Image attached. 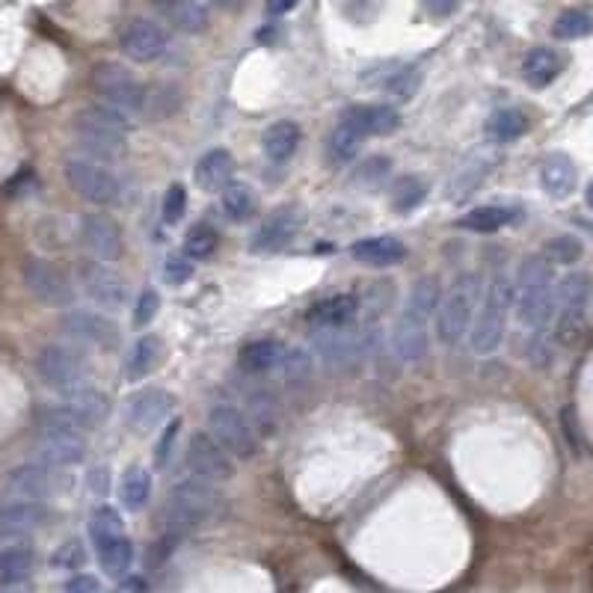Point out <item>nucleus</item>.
Instances as JSON below:
<instances>
[{
    "mask_svg": "<svg viewBox=\"0 0 593 593\" xmlns=\"http://www.w3.org/2000/svg\"><path fill=\"white\" fill-rule=\"evenodd\" d=\"M552 276L555 270L546 255H528L519 261L513 303H516V318L531 330H543L558 309Z\"/></svg>",
    "mask_w": 593,
    "mask_h": 593,
    "instance_id": "1",
    "label": "nucleus"
},
{
    "mask_svg": "<svg viewBox=\"0 0 593 593\" xmlns=\"http://www.w3.org/2000/svg\"><path fill=\"white\" fill-rule=\"evenodd\" d=\"M72 125L78 131L81 149L89 158H98V164L116 161V155H122L125 137L131 131L128 113H122L110 104H89L84 110H78Z\"/></svg>",
    "mask_w": 593,
    "mask_h": 593,
    "instance_id": "2",
    "label": "nucleus"
},
{
    "mask_svg": "<svg viewBox=\"0 0 593 593\" xmlns=\"http://www.w3.org/2000/svg\"><path fill=\"white\" fill-rule=\"evenodd\" d=\"M484 300V285L478 273H463L454 279V285L442 294L436 309V339L442 344H457L469 330L478 315V306Z\"/></svg>",
    "mask_w": 593,
    "mask_h": 593,
    "instance_id": "3",
    "label": "nucleus"
},
{
    "mask_svg": "<svg viewBox=\"0 0 593 593\" xmlns=\"http://www.w3.org/2000/svg\"><path fill=\"white\" fill-rule=\"evenodd\" d=\"M513 282L508 276H496L487 288H484V300L478 306V315L472 321V350L478 356H490L502 347L505 330H508V312L513 306Z\"/></svg>",
    "mask_w": 593,
    "mask_h": 593,
    "instance_id": "4",
    "label": "nucleus"
},
{
    "mask_svg": "<svg viewBox=\"0 0 593 593\" xmlns=\"http://www.w3.org/2000/svg\"><path fill=\"white\" fill-rule=\"evenodd\" d=\"M217 510V490L205 478H184L167 499V522L172 531H190L205 525Z\"/></svg>",
    "mask_w": 593,
    "mask_h": 593,
    "instance_id": "5",
    "label": "nucleus"
},
{
    "mask_svg": "<svg viewBox=\"0 0 593 593\" xmlns=\"http://www.w3.org/2000/svg\"><path fill=\"white\" fill-rule=\"evenodd\" d=\"M558 321H555V336L564 347H573L585 333V315L591 306L593 282L588 273H570L558 282Z\"/></svg>",
    "mask_w": 593,
    "mask_h": 593,
    "instance_id": "6",
    "label": "nucleus"
},
{
    "mask_svg": "<svg viewBox=\"0 0 593 593\" xmlns=\"http://www.w3.org/2000/svg\"><path fill=\"white\" fill-rule=\"evenodd\" d=\"M21 276H24V285L27 291L42 303V306H51V309H72L75 303V285L69 279V273L48 261V258H39V255H30L24 258L21 264Z\"/></svg>",
    "mask_w": 593,
    "mask_h": 593,
    "instance_id": "7",
    "label": "nucleus"
},
{
    "mask_svg": "<svg viewBox=\"0 0 593 593\" xmlns=\"http://www.w3.org/2000/svg\"><path fill=\"white\" fill-rule=\"evenodd\" d=\"M36 371L45 386L66 392L86 383V356L78 344H45L36 353Z\"/></svg>",
    "mask_w": 593,
    "mask_h": 593,
    "instance_id": "8",
    "label": "nucleus"
},
{
    "mask_svg": "<svg viewBox=\"0 0 593 593\" xmlns=\"http://www.w3.org/2000/svg\"><path fill=\"white\" fill-rule=\"evenodd\" d=\"M92 89L101 95L104 104L122 113H140L146 95V86L137 81V75L119 63H98L92 69Z\"/></svg>",
    "mask_w": 593,
    "mask_h": 593,
    "instance_id": "9",
    "label": "nucleus"
},
{
    "mask_svg": "<svg viewBox=\"0 0 593 593\" xmlns=\"http://www.w3.org/2000/svg\"><path fill=\"white\" fill-rule=\"evenodd\" d=\"M208 433L235 457L250 460L258 451V436H255L253 422L232 404H217L208 413Z\"/></svg>",
    "mask_w": 593,
    "mask_h": 593,
    "instance_id": "10",
    "label": "nucleus"
},
{
    "mask_svg": "<svg viewBox=\"0 0 593 593\" xmlns=\"http://www.w3.org/2000/svg\"><path fill=\"white\" fill-rule=\"evenodd\" d=\"M63 175L69 181V187L84 196L86 202L92 205H110L119 199V181L116 175L107 170L104 164L98 161H89V158H69Z\"/></svg>",
    "mask_w": 593,
    "mask_h": 593,
    "instance_id": "11",
    "label": "nucleus"
},
{
    "mask_svg": "<svg viewBox=\"0 0 593 593\" xmlns=\"http://www.w3.org/2000/svg\"><path fill=\"white\" fill-rule=\"evenodd\" d=\"M78 279H81L84 294L95 306H101V309H122L125 306L128 285L107 261H98V258L81 261Z\"/></svg>",
    "mask_w": 593,
    "mask_h": 593,
    "instance_id": "12",
    "label": "nucleus"
},
{
    "mask_svg": "<svg viewBox=\"0 0 593 593\" xmlns=\"http://www.w3.org/2000/svg\"><path fill=\"white\" fill-rule=\"evenodd\" d=\"M187 466L196 478H205L211 484L229 481L235 475L232 454L211 433H193V439L187 445Z\"/></svg>",
    "mask_w": 593,
    "mask_h": 593,
    "instance_id": "13",
    "label": "nucleus"
},
{
    "mask_svg": "<svg viewBox=\"0 0 593 593\" xmlns=\"http://www.w3.org/2000/svg\"><path fill=\"white\" fill-rule=\"evenodd\" d=\"M303 220H306V214H303L300 205H282V208H276V211L261 223V229L255 232L253 253H282V250L297 238V232L303 229Z\"/></svg>",
    "mask_w": 593,
    "mask_h": 593,
    "instance_id": "14",
    "label": "nucleus"
},
{
    "mask_svg": "<svg viewBox=\"0 0 593 593\" xmlns=\"http://www.w3.org/2000/svg\"><path fill=\"white\" fill-rule=\"evenodd\" d=\"M81 244L92 258L107 261V264L119 261L122 250H125L119 223L110 214H101V211H92V214L81 217Z\"/></svg>",
    "mask_w": 593,
    "mask_h": 593,
    "instance_id": "15",
    "label": "nucleus"
},
{
    "mask_svg": "<svg viewBox=\"0 0 593 593\" xmlns=\"http://www.w3.org/2000/svg\"><path fill=\"white\" fill-rule=\"evenodd\" d=\"M119 45L125 57H131L134 63H152L167 51V33L161 30V24L149 18H134L122 27Z\"/></svg>",
    "mask_w": 593,
    "mask_h": 593,
    "instance_id": "16",
    "label": "nucleus"
},
{
    "mask_svg": "<svg viewBox=\"0 0 593 593\" xmlns=\"http://www.w3.org/2000/svg\"><path fill=\"white\" fill-rule=\"evenodd\" d=\"M172 407H175V401H172V395L167 389H143V392H137L134 398H131V404H128V413H125V419H128V427L134 430V433H152V430H158L161 424L170 419Z\"/></svg>",
    "mask_w": 593,
    "mask_h": 593,
    "instance_id": "17",
    "label": "nucleus"
},
{
    "mask_svg": "<svg viewBox=\"0 0 593 593\" xmlns=\"http://www.w3.org/2000/svg\"><path fill=\"white\" fill-rule=\"evenodd\" d=\"M63 333L75 344H89V347H101V350H113L119 344V330L113 327V321L86 312V309H72L63 318Z\"/></svg>",
    "mask_w": 593,
    "mask_h": 593,
    "instance_id": "18",
    "label": "nucleus"
},
{
    "mask_svg": "<svg viewBox=\"0 0 593 593\" xmlns=\"http://www.w3.org/2000/svg\"><path fill=\"white\" fill-rule=\"evenodd\" d=\"M341 122L356 128L362 137H389L401 128V113L389 104H353L341 113Z\"/></svg>",
    "mask_w": 593,
    "mask_h": 593,
    "instance_id": "19",
    "label": "nucleus"
},
{
    "mask_svg": "<svg viewBox=\"0 0 593 593\" xmlns=\"http://www.w3.org/2000/svg\"><path fill=\"white\" fill-rule=\"evenodd\" d=\"M6 493L9 499H27V502H42L54 493V475L51 466L36 463H21L6 475Z\"/></svg>",
    "mask_w": 593,
    "mask_h": 593,
    "instance_id": "20",
    "label": "nucleus"
},
{
    "mask_svg": "<svg viewBox=\"0 0 593 593\" xmlns=\"http://www.w3.org/2000/svg\"><path fill=\"white\" fill-rule=\"evenodd\" d=\"M86 442L84 433H45L36 445V460L51 469H66L84 463Z\"/></svg>",
    "mask_w": 593,
    "mask_h": 593,
    "instance_id": "21",
    "label": "nucleus"
},
{
    "mask_svg": "<svg viewBox=\"0 0 593 593\" xmlns=\"http://www.w3.org/2000/svg\"><path fill=\"white\" fill-rule=\"evenodd\" d=\"M63 398H66L63 404L69 407V413L75 416V422L81 424V430H95V427H101V424L107 422V416H110V398L101 389L89 386V383H81L75 389H66Z\"/></svg>",
    "mask_w": 593,
    "mask_h": 593,
    "instance_id": "22",
    "label": "nucleus"
},
{
    "mask_svg": "<svg viewBox=\"0 0 593 593\" xmlns=\"http://www.w3.org/2000/svg\"><path fill=\"white\" fill-rule=\"evenodd\" d=\"M392 347H395L401 362H419V359H424V353L430 347L427 318L404 309V315L398 318V324L392 330Z\"/></svg>",
    "mask_w": 593,
    "mask_h": 593,
    "instance_id": "23",
    "label": "nucleus"
},
{
    "mask_svg": "<svg viewBox=\"0 0 593 593\" xmlns=\"http://www.w3.org/2000/svg\"><path fill=\"white\" fill-rule=\"evenodd\" d=\"M193 181L205 193H220L235 181V158L229 149H211L205 152L196 167H193Z\"/></svg>",
    "mask_w": 593,
    "mask_h": 593,
    "instance_id": "24",
    "label": "nucleus"
},
{
    "mask_svg": "<svg viewBox=\"0 0 593 593\" xmlns=\"http://www.w3.org/2000/svg\"><path fill=\"white\" fill-rule=\"evenodd\" d=\"M48 519V510L42 502L12 499L0 508V537H27Z\"/></svg>",
    "mask_w": 593,
    "mask_h": 593,
    "instance_id": "25",
    "label": "nucleus"
},
{
    "mask_svg": "<svg viewBox=\"0 0 593 593\" xmlns=\"http://www.w3.org/2000/svg\"><path fill=\"white\" fill-rule=\"evenodd\" d=\"M312 341H315L318 356L330 365H339V368L350 365L359 353V339L350 330V324L330 327V330H312Z\"/></svg>",
    "mask_w": 593,
    "mask_h": 593,
    "instance_id": "26",
    "label": "nucleus"
},
{
    "mask_svg": "<svg viewBox=\"0 0 593 593\" xmlns=\"http://www.w3.org/2000/svg\"><path fill=\"white\" fill-rule=\"evenodd\" d=\"M350 255L365 267H395L407 258V247L392 235H377V238L356 241L350 247Z\"/></svg>",
    "mask_w": 593,
    "mask_h": 593,
    "instance_id": "27",
    "label": "nucleus"
},
{
    "mask_svg": "<svg viewBox=\"0 0 593 593\" xmlns=\"http://www.w3.org/2000/svg\"><path fill=\"white\" fill-rule=\"evenodd\" d=\"M155 9L181 33H205L208 30V9L202 0H155Z\"/></svg>",
    "mask_w": 593,
    "mask_h": 593,
    "instance_id": "28",
    "label": "nucleus"
},
{
    "mask_svg": "<svg viewBox=\"0 0 593 593\" xmlns=\"http://www.w3.org/2000/svg\"><path fill=\"white\" fill-rule=\"evenodd\" d=\"M356 309H359L356 297H350V294H333V297L318 300V303L309 309L306 318H309L312 330H330V327H344V324H350V321L356 318Z\"/></svg>",
    "mask_w": 593,
    "mask_h": 593,
    "instance_id": "29",
    "label": "nucleus"
},
{
    "mask_svg": "<svg viewBox=\"0 0 593 593\" xmlns=\"http://www.w3.org/2000/svg\"><path fill=\"white\" fill-rule=\"evenodd\" d=\"M297 146H300V125L291 119H279L267 125V131L261 134V149L273 164H285L297 152Z\"/></svg>",
    "mask_w": 593,
    "mask_h": 593,
    "instance_id": "30",
    "label": "nucleus"
},
{
    "mask_svg": "<svg viewBox=\"0 0 593 593\" xmlns=\"http://www.w3.org/2000/svg\"><path fill=\"white\" fill-rule=\"evenodd\" d=\"M576 178H579L576 164L561 152L549 155L540 167V184L552 199H567L576 190Z\"/></svg>",
    "mask_w": 593,
    "mask_h": 593,
    "instance_id": "31",
    "label": "nucleus"
},
{
    "mask_svg": "<svg viewBox=\"0 0 593 593\" xmlns=\"http://www.w3.org/2000/svg\"><path fill=\"white\" fill-rule=\"evenodd\" d=\"M564 72V57L552 48H534L522 60V78L534 89H546Z\"/></svg>",
    "mask_w": 593,
    "mask_h": 593,
    "instance_id": "32",
    "label": "nucleus"
},
{
    "mask_svg": "<svg viewBox=\"0 0 593 593\" xmlns=\"http://www.w3.org/2000/svg\"><path fill=\"white\" fill-rule=\"evenodd\" d=\"M95 552H98L101 570H104L110 579H125V576H128V570H131V564H134V543H131L125 534L98 540V543H95Z\"/></svg>",
    "mask_w": 593,
    "mask_h": 593,
    "instance_id": "33",
    "label": "nucleus"
},
{
    "mask_svg": "<svg viewBox=\"0 0 593 593\" xmlns=\"http://www.w3.org/2000/svg\"><path fill=\"white\" fill-rule=\"evenodd\" d=\"M282 356H285V347L276 339H255L238 350V365L247 374H267L282 365Z\"/></svg>",
    "mask_w": 593,
    "mask_h": 593,
    "instance_id": "34",
    "label": "nucleus"
},
{
    "mask_svg": "<svg viewBox=\"0 0 593 593\" xmlns=\"http://www.w3.org/2000/svg\"><path fill=\"white\" fill-rule=\"evenodd\" d=\"M164 353H167V347H164L161 336H143L128 353V365H125L128 380H143L146 374H152L164 362Z\"/></svg>",
    "mask_w": 593,
    "mask_h": 593,
    "instance_id": "35",
    "label": "nucleus"
},
{
    "mask_svg": "<svg viewBox=\"0 0 593 593\" xmlns=\"http://www.w3.org/2000/svg\"><path fill=\"white\" fill-rule=\"evenodd\" d=\"M519 217V211L513 208H502V205H481L469 214L460 217V229L466 232H475V235H493L499 229L510 226L513 220Z\"/></svg>",
    "mask_w": 593,
    "mask_h": 593,
    "instance_id": "36",
    "label": "nucleus"
},
{
    "mask_svg": "<svg viewBox=\"0 0 593 593\" xmlns=\"http://www.w3.org/2000/svg\"><path fill=\"white\" fill-rule=\"evenodd\" d=\"M149 496H152V475H149V469L131 466L122 475V481H119V502H122V508L137 513V510L149 505Z\"/></svg>",
    "mask_w": 593,
    "mask_h": 593,
    "instance_id": "37",
    "label": "nucleus"
},
{
    "mask_svg": "<svg viewBox=\"0 0 593 593\" xmlns=\"http://www.w3.org/2000/svg\"><path fill=\"white\" fill-rule=\"evenodd\" d=\"M484 131H487V137H490L493 143H516V140L528 131V119H525V113L516 110V107H499V110L490 113Z\"/></svg>",
    "mask_w": 593,
    "mask_h": 593,
    "instance_id": "38",
    "label": "nucleus"
},
{
    "mask_svg": "<svg viewBox=\"0 0 593 593\" xmlns=\"http://www.w3.org/2000/svg\"><path fill=\"white\" fill-rule=\"evenodd\" d=\"M33 573V549L30 546H6L0 549V585H24Z\"/></svg>",
    "mask_w": 593,
    "mask_h": 593,
    "instance_id": "39",
    "label": "nucleus"
},
{
    "mask_svg": "<svg viewBox=\"0 0 593 593\" xmlns=\"http://www.w3.org/2000/svg\"><path fill=\"white\" fill-rule=\"evenodd\" d=\"M552 33H555V39H564V42L588 39V36H593V9L591 6L564 9V12L555 18Z\"/></svg>",
    "mask_w": 593,
    "mask_h": 593,
    "instance_id": "40",
    "label": "nucleus"
},
{
    "mask_svg": "<svg viewBox=\"0 0 593 593\" xmlns=\"http://www.w3.org/2000/svg\"><path fill=\"white\" fill-rule=\"evenodd\" d=\"M362 134L356 131V128H350L347 122H341L336 125V131L330 134V140H327V158H330V167H344V164H350L356 155H359V149H362Z\"/></svg>",
    "mask_w": 593,
    "mask_h": 593,
    "instance_id": "41",
    "label": "nucleus"
},
{
    "mask_svg": "<svg viewBox=\"0 0 593 593\" xmlns=\"http://www.w3.org/2000/svg\"><path fill=\"white\" fill-rule=\"evenodd\" d=\"M223 211H226V217L235 220V223L253 220V214L258 211V196H255L253 187L244 184V181H232V184L223 190Z\"/></svg>",
    "mask_w": 593,
    "mask_h": 593,
    "instance_id": "42",
    "label": "nucleus"
},
{
    "mask_svg": "<svg viewBox=\"0 0 593 593\" xmlns=\"http://www.w3.org/2000/svg\"><path fill=\"white\" fill-rule=\"evenodd\" d=\"M178 107H181V89L170 84H155L146 86L140 113L149 119H167L172 113H178Z\"/></svg>",
    "mask_w": 593,
    "mask_h": 593,
    "instance_id": "43",
    "label": "nucleus"
},
{
    "mask_svg": "<svg viewBox=\"0 0 593 593\" xmlns=\"http://www.w3.org/2000/svg\"><path fill=\"white\" fill-rule=\"evenodd\" d=\"M424 196H427V184H424V178H419V175L398 178L395 187H392V205H395L398 214L416 211L424 202Z\"/></svg>",
    "mask_w": 593,
    "mask_h": 593,
    "instance_id": "44",
    "label": "nucleus"
},
{
    "mask_svg": "<svg viewBox=\"0 0 593 593\" xmlns=\"http://www.w3.org/2000/svg\"><path fill=\"white\" fill-rule=\"evenodd\" d=\"M439 300H442V285H439V279H436V276H422V279L416 282L413 294H410L407 309L430 321V315L439 309Z\"/></svg>",
    "mask_w": 593,
    "mask_h": 593,
    "instance_id": "45",
    "label": "nucleus"
},
{
    "mask_svg": "<svg viewBox=\"0 0 593 593\" xmlns=\"http://www.w3.org/2000/svg\"><path fill=\"white\" fill-rule=\"evenodd\" d=\"M419 86H422V69L419 66H401L398 72H392L383 81V92L398 98V101H407L419 92Z\"/></svg>",
    "mask_w": 593,
    "mask_h": 593,
    "instance_id": "46",
    "label": "nucleus"
},
{
    "mask_svg": "<svg viewBox=\"0 0 593 593\" xmlns=\"http://www.w3.org/2000/svg\"><path fill=\"white\" fill-rule=\"evenodd\" d=\"M217 244H220L217 232H214L208 223H199V226H193V229L187 232V238H184V255H187V258H196V261H205V258L214 255Z\"/></svg>",
    "mask_w": 593,
    "mask_h": 593,
    "instance_id": "47",
    "label": "nucleus"
},
{
    "mask_svg": "<svg viewBox=\"0 0 593 593\" xmlns=\"http://www.w3.org/2000/svg\"><path fill=\"white\" fill-rule=\"evenodd\" d=\"M582 253H585V244L576 235H558V238L546 241V247H543V255L552 264H576Z\"/></svg>",
    "mask_w": 593,
    "mask_h": 593,
    "instance_id": "48",
    "label": "nucleus"
},
{
    "mask_svg": "<svg viewBox=\"0 0 593 593\" xmlns=\"http://www.w3.org/2000/svg\"><path fill=\"white\" fill-rule=\"evenodd\" d=\"M282 371H285L288 386H300L312 377V356L300 347H291L282 356Z\"/></svg>",
    "mask_w": 593,
    "mask_h": 593,
    "instance_id": "49",
    "label": "nucleus"
},
{
    "mask_svg": "<svg viewBox=\"0 0 593 593\" xmlns=\"http://www.w3.org/2000/svg\"><path fill=\"white\" fill-rule=\"evenodd\" d=\"M253 404V424L261 433H273L276 422H279V404L270 392H253L250 398Z\"/></svg>",
    "mask_w": 593,
    "mask_h": 593,
    "instance_id": "50",
    "label": "nucleus"
},
{
    "mask_svg": "<svg viewBox=\"0 0 593 593\" xmlns=\"http://www.w3.org/2000/svg\"><path fill=\"white\" fill-rule=\"evenodd\" d=\"M116 534H125V525H122V516L113 508H98L89 519V537L92 543L98 540H107V537H116Z\"/></svg>",
    "mask_w": 593,
    "mask_h": 593,
    "instance_id": "51",
    "label": "nucleus"
},
{
    "mask_svg": "<svg viewBox=\"0 0 593 593\" xmlns=\"http://www.w3.org/2000/svg\"><path fill=\"white\" fill-rule=\"evenodd\" d=\"M487 170H490V158H475V161H469L463 170L454 175V184H451V196H466L469 190H475L478 187V181L487 175Z\"/></svg>",
    "mask_w": 593,
    "mask_h": 593,
    "instance_id": "52",
    "label": "nucleus"
},
{
    "mask_svg": "<svg viewBox=\"0 0 593 593\" xmlns=\"http://www.w3.org/2000/svg\"><path fill=\"white\" fill-rule=\"evenodd\" d=\"M392 172V161L383 158V155H371L362 161V167L353 172V181L359 187H380L386 181V175Z\"/></svg>",
    "mask_w": 593,
    "mask_h": 593,
    "instance_id": "53",
    "label": "nucleus"
},
{
    "mask_svg": "<svg viewBox=\"0 0 593 593\" xmlns=\"http://www.w3.org/2000/svg\"><path fill=\"white\" fill-rule=\"evenodd\" d=\"M184 211H187V190L181 184H170L167 193H164V208H161L164 223H170V226L181 223Z\"/></svg>",
    "mask_w": 593,
    "mask_h": 593,
    "instance_id": "54",
    "label": "nucleus"
},
{
    "mask_svg": "<svg viewBox=\"0 0 593 593\" xmlns=\"http://www.w3.org/2000/svg\"><path fill=\"white\" fill-rule=\"evenodd\" d=\"M158 309H161V294L155 288H143L140 300L134 306V327H149L155 321Z\"/></svg>",
    "mask_w": 593,
    "mask_h": 593,
    "instance_id": "55",
    "label": "nucleus"
},
{
    "mask_svg": "<svg viewBox=\"0 0 593 593\" xmlns=\"http://www.w3.org/2000/svg\"><path fill=\"white\" fill-rule=\"evenodd\" d=\"M164 276H167L170 285H184L193 276V258H187V255H172V258H167Z\"/></svg>",
    "mask_w": 593,
    "mask_h": 593,
    "instance_id": "56",
    "label": "nucleus"
},
{
    "mask_svg": "<svg viewBox=\"0 0 593 593\" xmlns=\"http://www.w3.org/2000/svg\"><path fill=\"white\" fill-rule=\"evenodd\" d=\"M86 561L84 555V546L78 543V540H72V543H66L57 555H54V564L57 567H63V570H78L81 564Z\"/></svg>",
    "mask_w": 593,
    "mask_h": 593,
    "instance_id": "57",
    "label": "nucleus"
},
{
    "mask_svg": "<svg viewBox=\"0 0 593 593\" xmlns=\"http://www.w3.org/2000/svg\"><path fill=\"white\" fill-rule=\"evenodd\" d=\"M178 430H181V422H178V419H172V424L164 427V436H161V442H158V448H155V460H158V466H161V469H164V466H167V460H170Z\"/></svg>",
    "mask_w": 593,
    "mask_h": 593,
    "instance_id": "58",
    "label": "nucleus"
},
{
    "mask_svg": "<svg viewBox=\"0 0 593 593\" xmlns=\"http://www.w3.org/2000/svg\"><path fill=\"white\" fill-rule=\"evenodd\" d=\"M66 593H101V585L95 576H86V573H78L66 582Z\"/></svg>",
    "mask_w": 593,
    "mask_h": 593,
    "instance_id": "59",
    "label": "nucleus"
},
{
    "mask_svg": "<svg viewBox=\"0 0 593 593\" xmlns=\"http://www.w3.org/2000/svg\"><path fill=\"white\" fill-rule=\"evenodd\" d=\"M422 6L430 18H448L457 9V0H422Z\"/></svg>",
    "mask_w": 593,
    "mask_h": 593,
    "instance_id": "60",
    "label": "nucleus"
},
{
    "mask_svg": "<svg viewBox=\"0 0 593 593\" xmlns=\"http://www.w3.org/2000/svg\"><path fill=\"white\" fill-rule=\"evenodd\" d=\"M294 6H297V0H267L264 3V12L273 15V18H279V15H288Z\"/></svg>",
    "mask_w": 593,
    "mask_h": 593,
    "instance_id": "61",
    "label": "nucleus"
},
{
    "mask_svg": "<svg viewBox=\"0 0 593 593\" xmlns=\"http://www.w3.org/2000/svg\"><path fill=\"white\" fill-rule=\"evenodd\" d=\"M116 593H143V582H140V579H125V582L116 588Z\"/></svg>",
    "mask_w": 593,
    "mask_h": 593,
    "instance_id": "62",
    "label": "nucleus"
},
{
    "mask_svg": "<svg viewBox=\"0 0 593 593\" xmlns=\"http://www.w3.org/2000/svg\"><path fill=\"white\" fill-rule=\"evenodd\" d=\"M0 593H27L21 585H0Z\"/></svg>",
    "mask_w": 593,
    "mask_h": 593,
    "instance_id": "63",
    "label": "nucleus"
},
{
    "mask_svg": "<svg viewBox=\"0 0 593 593\" xmlns=\"http://www.w3.org/2000/svg\"><path fill=\"white\" fill-rule=\"evenodd\" d=\"M585 196H588V205H591V208H593V181H591V184H588V190H585Z\"/></svg>",
    "mask_w": 593,
    "mask_h": 593,
    "instance_id": "64",
    "label": "nucleus"
}]
</instances>
